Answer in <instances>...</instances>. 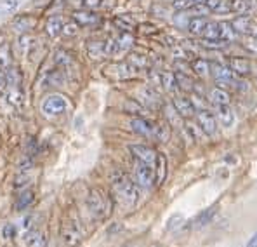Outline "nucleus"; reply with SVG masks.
<instances>
[{"mask_svg":"<svg viewBox=\"0 0 257 247\" xmlns=\"http://www.w3.org/2000/svg\"><path fill=\"white\" fill-rule=\"evenodd\" d=\"M245 247H257V231L252 235L250 238H248V242H247V245H245Z\"/></svg>","mask_w":257,"mask_h":247,"instance_id":"54","label":"nucleus"},{"mask_svg":"<svg viewBox=\"0 0 257 247\" xmlns=\"http://www.w3.org/2000/svg\"><path fill=\"white\" fill-rule=\"evenodd\" d=\"M231 26H233V30H235L238 35H252V37H254V33L257 30L254 20H252L250 16H245V14H243V16L235 18V20L231 21Z\"/></svg>","mask_w":257,"mask_h":247,"instance_id":"8","label":"nucleus"},{"mask_svg":"<svg viewBox=\"0 0 257 247\" xmlns=\"http://www.w3.org/2000/svg\"><path fill=\"white\" fill-rule=\"evenodd\" d=\"M215 212H217V207H215V206L209 207V209H205V211H202L198 216H195V219L191 221V225L195 226V228H200V226L209 225V223L212 221V218L215 216Z\"/></svg>","mask_w":257,"mask_h":247,"instance_id":"24","label":"nucleus"},{"mask_svg":"<svg viewBox=\"0 0 257 247\" xmlns=\"http://www.w3.org/2000/svg\"><path fill=\"white\" fill-rule=\"evenodd\" d=\"M212 71H214V77L217 82H235V77L236 75L233 73V70L228 66V64H214L212 66Z\"/></svg>","mask_w":257,"mask_h":247,"instance_id":"17","label":"nucleus"},{"mask_svg":"<svg viewBox=\"0 0 257 247\" xmlns=\"http://www.w3.org/2000/svg\"><path fill=\"white\" fill-rule=\"evenodd\" d=\"M61 238L68 247H77L84 240V230L77 218H70L64 221L61 228Z\"/></svg>","mask_w":257,"mask_h":247,"instance_id":"2","label":"nucleus"},{"mask_svg":"<svg viewBox=\"0 0 257 247\" xmlns=\"http://www.w3.org/2000/svg\"><path fill=\"white\" fill-rule=\"evenodd\" d=\"M217 120L222 127H231V125L235 124V113L229 108V105L217 106Z\"/></svg>","mask_w":257,"mask_h":247,"instance_id":"20","label":"nucleus"},{"mask_svg":"<svg viewBox=\"0 0 257 247\" xmlns=\"http://www.w3.org/2000/svg\"><path fill=\"white\" fill-rule=\"evenodd\" d=\"M128 150H131V153L136 157V160L145 162V164L155 167V162H157L158 153L151 146H146V144H132Z\"/></svg>","mask_w":257,"mask_h":247,"instance_id":"7","label":"nucleus"},{"mask_svg":"<svg viewBox=\"0 0 257 247\" xmlns=\"http://www.w3.org/2000/svg\"><path fill=\"white\" fill-rule=\"evenodd\" d=\"M203 4L210 13L228 14L231 11V0H203Z\"/></svg>","mask_w":257,"mask_h":247,"instance_id":"22","label":"nucleus"},{"mask_svg":"<svg viewBox=\"0 0 257 247\" xmlns=\"http://www.w3.org/2000/svg\"><path fill=\"white\" fill-rule=\"evenodd\" d=\"M127 63L131 64L134 70H138V71L146 70V68L150 66V59L146 58L145 54H139V52H132V54H128Z\"/></svg>","mask_w":257,"mask_h":247,"instance_id":"29","label":"nucleus"},{"mask_svg":"<svg viewBox=\"0 0 257 247\" xmlns=\"http://www.w3.org/2000/svg\"><path fill=\"white\" fill-rule=\"evenodd\" d=\"M139 98H141V103L146 105V106H157L158 101H160V100H158L157 91H155L153 87H150V86L143 87V89L139 91Z\"/></svg>","mask_w":257,"mask_h":247,"instance_id":"26","label":"nucleus"},{"mask_svg":"<svg viewBox=\"0 0 257 247\" xmlns=\"http://www.w3.org/2000/svg\"><path fill=\"white\" fill-rule=\"evenodd\" d=\"M25 244L28 247H47V238L42 231L30 230L25 233Z\"/></svg>","mask_w":257,"mask_h":247,"instance_id":"19","label":"nucleus"},{"mask_svg":"<svg viewBox=\"0 0 257 247\" xmlns=\"http://www.w3.org/2000/svg\"><path fill=\"white\" fill-rule=\"evenodd\" d=\"M20 47H21V52L25 54L26 52V47H30V39L26 35H23L21 37V40H20Z\"/></svg>","mask_w":257,"mask_h":247,"instance_id":"52","label":"nucleus"},{"mask_svg":"<svg viewBox=\"0 0 257 247\" xmlns=\"http://www.w3.org/2000/svg\"><path fill=\"white\" fill-rule=\"evenodd\" d=\"M73 21L78 26H96L101 21V18L96 13H92L90 9H80L73 13Z\"/></svg>","mask_w":257,"mask_h":247,"instance_id":"10","label":"nucleus"},{"mask_svg":"<svg viewBox=\"0 0 257 247\" xmlns=\"http://www.w3.org/2000/svg\"><path fill=\"white\" fill-rule=\"evenodd\" d=\"M160 86H164V89L167 91V93H176V91L179 89L176 73H172V71H162L160 73Z\"/></svg>","mask_w":257,"mask_h":247,"instance_id":"28","label":"nucleus"},{"mask_svg":"<svg viewBox=\"0 0 257 247\" xmlns=\"http://www.w3.org/2000/svg\"><path fill=\"white\" fill-rule=\"evenodd\" d=\"M87 56L94 61L106 58V44L104 40H89L87 42Z\"/></svg>","mask_w":257,"mask_h":247,"instance_id":"13","label":"nucleus"},{"mask_svg":"<svg viewBox=\"0 0 257 247\" xmlns=\"http://www.w3.org/2000/svg\"><path fill=\"white\" fill-rule=\"evenodd\" d=\"M113 188H115L116 195L123 200L128 206H134L139 200V185L134 183L128 176L123 173H115L111 178Z\"/></svg>","mask_w":257,"mask_h":247,"instance_id":"1","label":"nucleus"},{"mask_svg":"<svg viewBox=\"0 0 257 247\" xmlns=\"http://www.w3.org/2000/svg\"><path fill=\"white\" fill-rule=\"evenodd\" d=\"M200 45L202 47H207V49H221L226 45V42L222 40H212V39H203L202 42H200Z\"/></svg>","mask_w":257,"mask_h":247,"instance_id":"44","label":"nucleus"},{"mask_svg":"<svg viewBox=\"0 0 257 247\" xmlns=\"http://www.w3.org/2000/svg\"><path fill=\"white\" fill-rule=\"evenodd\" d=\"M115 45H116V56L123 54V52H127L134 45V37L128 32H122L118 37H115Z\"/></svg>","mask_w":257,"mask_h":247,"instance_id":"21","label":"nucleus"},{"mask_svg":"<svg viewBox=\"0 0 257 247\" xmlns=\"http://www.w3.org/2000/svg\"><path fill=\"white\" fill-rule=\"evenodd\" d=\"M188 20H190V18H184L183 14H177L176 20H174V21H176V25H177V26H184V28H186Z\"/></svg>","mask_w":257,"mask_h":247,"instance_id":"51","label":"nucleus"},{"mask_svg":"<svg viewBox=\"0 0 257 247\" xmlns=\"http://www.w3.org/2000/svg\"><path fill=\"white\" fill-rule=\"evenodd\" d=\"M131 129L134 132H138L139 136H145V138H153L155 136V125L148 122L146 119H143V117H134V119H131Z\"/></svg>","mask_w":257,"mask_h":247,"instance_id":"9","label":"nucleus"},{"mask_svg":"<svg viewBox=\"0 0 257 247\" xmlns=\"http://www.w3.org/2000/svg\"><path fill=\"white\" fill-rule=\"evenodd\" d=\"M209 100L210 103L215 105V106H222V105H229V94L226 93L224 89H221V87H214V89L209 91Z\"/></svg>","mask_w":257,"mask_h":247,"instance_id":"23","label":"nucleus"},{"mask_svg":"<svg viewBox=\"0 0 257 247\" xmlns=\"http://www.w3.org/2000/svg\"><path fill=\"white\" fill-rule=\"evenodd\" d=\"M157 167L158 169L155 171V181L157 183H162V181L165 180V174H167V160H165V157L162 153H158L157 155Z\"/></svg>","mask_w":257,"mask_h":247,"instance_id":"35","label":"nucleus"},{"mask_svg":"<svg viewBox=\"0 0 257 247\" xmlns=\"http://www.w3.org/2000/svg\"><path fill=\"white\" fill-rule=\"evenodd\" d=\"M209 25V21L205 20L203 16H191L188 20V25H186V30L195 37H202L203 35V30L205 26Z\"/></svg>","mask_w":257,"mask_h":247,"instance_id":"18","label":"nucleus"},{"mask_svg":"<svg viewBox=\"0 0 257 247\" xmlns=\"http://www.w3.org/2000/svg\"><path fill=\"white\" fill-rule=\"evenodd\" d=\"M0 18H2V16H0Z\"/></svg>","mask_w":257,"mask_h":247,"instance_id":"58","label":"nucleus"},{"mask_svg":"<svg viewBox=\"0 0 257 247\" xmlns=\"http://www.w3.org/2000/svg\"><path fill=\"white\" fill-rule=\"evenodd\" d=\"M134 174H136V183H138L141 188H151L155 183V169L153 166H148L145 162H139L136 164V169H134Z\"/></svg>","mask_w":257,"mask_h":247,"instance_id":"5","label":"nucleus"},{"mask_svg":"<svg viewBox=\"0 0 257 247\" xmlns=\"http://www.w3.org/2000/svg\"><path fill=\"white\" fill-rule=\"evenodd\" d=\"M63 20L59 16H51L47 20V25H45V30H47V35L56 39L63 33Z\"/></svg>","mask_w":257,"mask_h":247,"instance_id":"25","label":"nucleus"},{"mask_svg":"<svg viewBox=\"0 0 257 247\" xmlns=\"http://www.w3.org/2000/svg\"><path fill=\"white\" fill-rule=\"evenodd\" d=\"M18 233V228L16 225H13V223H7V225L2 226V237L6 238V240H13L14 237H16Z\"/></svg>","mask_w":257,"mask_h":247,"instance_id":"42","label":"nucleus"},{"mask_svg":"<svg viewBox=\"0 0 257 247\" xmlns=\"http://www.w3.org/2000/svg\"><path fill=\"white\" fill-rule=\"evenodd\" d=\"M196 122H198L200 129L205 134L214 136L217 132V119H215V115L210 113L209 110H198L196 112Z\"/></svg>","mask_w":257,"mask_h":247,"instance_id":"6","label":"nucleus"},{"mask_svg":"<svg viewBox=\"0 0 257 247\" xmlns=\"http://www.w3.org/2000/svg\"><path fill=\"white\" fill-rule=\"evenodd\" d=\"M174 108L177 110V113H179L181 117H184V119H190L196 113L195 106H193L191 100H188V98H183V96H177L176 100L172 101Z\"/></svg>","mask_w":257,"mask_h":247,"instance_id":"16","label":"nucleus"},{"mask_svg":"<svg viewBox=\"0 0 257 247\" xmlns=\"http://www.w3.org/2000/svg\"><path fill=\"white\" fill-rule=\"evenodd\" d=\"M82 6L85 7V9H97V7L103 6V0H82Z\"/></svg>","mask_w":257,"mask_h":247,"instance_id":"50","label":"nucleus"},{"mask_svg":"<svg viewBox=\"0 0 257 247\" xmlns=\"http://www.w3.org/2000/svg\"><path fill=\"white\" fill-rule=\"evenodd\" d=\"M191 70L195 71L198 77H207V75H209V71H210V63L207 61V59L198 58V59H195V61L191 63Z\"/></svg>","mask_w":257,"mask_h":247,"instance_id":"36","label":"nucleus"},{"mask_svg":"<svg viewBox=\"0 0 257 247\" xmlns=\"http://www.w3.org/2000/svg\"><path fill=\"white\" fill-rule=\"evenodd\" d=\"M6 77H7V84H11L13 87H18L21 82V75H20V70L18 68H9L6 71Z\"/></svg>","mask_w":257,"mask_h":247,"instance_id":"38","label":"nucleus"},{"mask_svg":"<svg viewBox=\"0 0 257 247\" xmlns=\"http://www.w3.org/2000/svg\"><path fill=\"white\" fill-rule=\"evenodd\" d=\"M7 98H9V101L13 105H21L23 94L20 93V89H18V87H13V89L9 91V94H7Z\"/></svg>","mask_w":257,"mask_h":247,"instance_id":"45","label":"nucleus"},{"mask_svg":"<svg viewBox=\"0 0 257 247\" xmlns=\"http://www.w3.org/2000/svg\"><path fill=\"white\" fill-rule=\"evenodd\" d=\"M68 108V101L63 94H51L44 100L42 110L45 115H61L64 110Z\"/></svg>","mask_w":257,"mask_h":247,"instance_id":"4","label":"nucleus"},{"mask_svg":"<svg viewBox=\"0 0 257 247\" xmlns=\"http://www.w3.org/2000/svg\"><path fill=\"white\" fill-rule=\"evenodd\" d=\"M193 6V4L190 2V0H174L172 2V7L177 11H188L190 7Z\"/></svg>","mask_w":257,"mask_h":247,"instance_id":"48","label":"nucleus"},{"mask_svg":"<svg viewBox=\"0 0 257 247\" xmlns=\"http://www.w3.org/2000/svg\"><path fill=\"white\" fill-rule=\"evenodd\" d=\"M255 4L257 0H231V11L240 14H247L254 9Z\"/></svg>","mask_w":257,"mask_h":247,"instance_id":"31","label":"nucleus"},{"mask_svg":"<svg viewBox=\"0 0 257 247\" xmlns=\"http://www.w3.org/2000/svg\"><path fill=\"white\" fill-rule=\"evenodd\" d=\"M165 112H167V120L171 125H179L181 124V115L177 113V110L174 108V105L165 106Z\"/></svg>","mask_w":257,"mask_h":247,"instance_id":"40","label":"nucleus"},{"mask_svg":"<svg viewBox=\"0 0 257 247\" xmlns=\"http://www.w3.org/2000/svg\"><path fill=\"white\" fill-rule=\"evenodd\" d=\"M63 33L68 37H75L78 33V25L75 23V25H64L63 26Z\"/></svg>","mask_w":257,"mask_h":247,"instance_id":"49","label":"nucleus"},{"mask_svg":"<svg viewBox=\"0 0 257 247\" xmlns=\"http://www.w3.org/2000/svg\"><path fill=\"white\" fill-rule=\"evenodd\" d=\"M176 78H177V86L181 89H191V80L184 73H176Z\"/></svg>","mask_w":257,"mask_h":247,"instance_id":"47","label":"nucleus"},{"mask_svg":"<svg viewBox=\"0 0 257 247\" xmlns=\"http://www.w3.org/2000/svg\"><path fill=\"white\" fill-rule=\"evenodd\" d=\"M181 225H184V218L181 214H174L171 219H169V223H167V230L169 231H176V230H179Z\"/></svg>","mask_w":257,"mask_h":247,"instance_id":"41","label":"nucleus"},{"mask_svg":"<svg viewBox=\"0 0 257 247\" xmlns=\"http://www.w3.org/2000/svg\"><path fill=\"white\" fill-rule=\"evenodd\" d=\"M87 209L96 219H103L108 214V200L101 190H90L87 195Z\"/></svg>","mask_w":257,"mask_h":247,"instance_id":"3","label":"nucleus"},{"mask_svg":"<svg viewBox=\"0 0 257 247\" xmlns=\"http://www.w3.org/2000/svg\"><path fill=\"white\" fill-rule=\"evenodd\" d=\"M33 202H35V193H33L32 190H25L16 199V209L18 211H26Z\"/></svg>","mask_w":257,"mask_h":247,"instance_id":"30","label":"nucleus"},{"mask_svg":"<svg viewBox=\"0 0 257 247\" xmlns=\"http://www.w3.org/2000/svg\"><path fill=\"white\" fill-rule=\"evenodd\" d=\"M11 63V47L9 44H2L0 45V66L6 68Z\"/></svg>","mask_w":257,"mask_h":247,"instance_id":"39","label":"nucleus"},{"mask_svg":"<svg viewBox=\"0 0 257 247\" xmlns=\"http://www.w3.org/2000/svg\"><path fill=\"white\" fill-rule=\"evenodd\" d=\"M125 110H127V112H131V113H139V115L145 112L143 105H139L138 101H134V100H128L127 101V103H125Z\"/></svg>","mask_w":257,"mask_h":247,"instance_id":"46","label":"nucleus"},{"mask_svg":"<svg viewBox=\"0 0 257 247\" xmlns=\"http://www.w3.org/2000/svg\"><path fill=\"white\" fill-rule=\"evenodd\" d=\"M7 86V77H6V70H4L2 66H0V89H4V87Z\"/></svg>","mask_w":257,"mask_h":247,"instance_id":"53","label":"nucleus"},{"mask_svg":"<svg viewBox=\"0 0 257 247\" xmlns=\"http://www.w3.org/2000/svg\"><path fill=\"white\" fill-rule=\"evenodd\" d=\"M37 25V20L33 16H16L13 21V30L20 35H25L30 30H33Z\"/></svg>","mask_w":257,"mask_h":247,"instance_id":"15","label":"nucleus"},{"mask_svg":"<svg viewBox=\"0 0 257 247\" xmlns=\"http://www.w3.org/2000/svg\"><path fill=\"white\" fill-rule=\"evenodd\" d=\"M228 66L231 68L233 73L238 75V77H245V75H248L252 71V63L247 58H240V56L229 58Z\"/></svg>","mask_w":257,"mask_h":247,"instance_id":"11","label":"nucleus"},{"mask_svg":"<svg viewBox=\"0 0 257 247\" xmlns=\"http://www.w3.org/2000/svg\"><path fill=\"white\" fill-rule=\"evenodd\" d=\"M203 39H212V40H221L219 39V21L217 23H210L205 26V30H203Z\"/></svg>","mask_w":257,"mask_h":247,"instance_id":"37","label":"nucleus"},{"mask_svg":"<svg viewBox=\"0 0 257 247\" xmlns=\"http://www.w3.org/2000/svg\"><path fill=\"white\" fill-rule=\"evenodd\" d=\"M190 2L193 4V6H195V4H200V2H203V0H190Z\"/></svg>","mask_w":257,"mask_h":247,"instance_id":"55","label":"nucleus"},{"mask_svg":"<svg viewBox=\"0 0 257 247\" xmlns=\"http://www.w3.org/2000/svg\"><path fill=\"white\" fill-rule=\"evenodd\" d=\"M54 63H56V66H58V68H63V70H64V68H68V66H71V64H73V58H71L70 52L59 49V51L54 52Z\"/></svg>","mask_w":257,"mask_h":247,"instance_id":"34","label":"nucleus"},{"mask_svg":"<svg viewBox=\"0 0 257 247\" xmlns=\"http://www.w3.org/2000/svg\"><path fill=\"white\" fill-rule=\"evenodd\" d=\"M236 37H238V33L235 32V30H233L231 23H228V21H219V39L228 44V42L236 40Z\"/></svg>","mask_w":257,"mask_h":247,"instance_id":"27","label":"nucleus"},{"mask_svg":"<svg viewBox=\"0 0 257 247\" xmlns=\"http://www.w3.org/2000/svg\"><path fill=\"white\" fill-rule=\"evenodd\" d=\"M254 39L257 40V30H255V33H254Z\"/></svg>","mask_w":257,"mask_h":247,"instance_id":"56","label":"nucleus"},{"mask_svg":"<svg viewBox=\"0 0 257 247\" xmlns=\"http://www.w3.org/2000/svg\"><path fill=\"white\" fill-rule=\"evenodd\" d=\"M113 25L118 30H122V32H128V33L136 28V21L132 20L131 16H125V14H123V16H116L115 20H113Z\"/></svg>","mask_w":257,"mask_h":247,"instance_id":"33","label":"nucleus"},{"mask_svg":"<svg viewBox=\"0 0 257 247\" xmlns=\"http://www.w3.org/2000/svg\"><path fill=\"white\" fill-rule=\"evenodd\" d=\"M155 138H158L160 141H167L169 139V125H155Z\"/></svg>","mask_w":257,"mask_h":247,"instance_id":"43","label":"nucleus"},{"mask_svg":"<svg viewBox=\"0 0 257 247\" xmlns=\"http://www.w3.org/2000/svg\"><path fill=\"white\" fill-rule=\"evenodd\" d=\"M66 84V73L63 68H56L45 73L44 77V87H63Z\"/></svg>","mask_w":257,"mask_h":247,"instance_id":"14","label":"nucleus"},{"mask_svg":"<svg viewBox=\"0 0 257 247\" xmlns=\"http://www.w3.org/2000/svg\"><path fill=\"white\" fill-rule=\"evenodd\" d=\"M122 247H132V245H128V244H127V245H122Z\"/></svg>","mask_w":257,"mask_h":247,"instance_id":"57","label":"nucleus"},{"mask_svg":"<svg viewBox=\"0 0 257 247\" xmlns=\"http://www.w3.org/2000/svg\"><path fill=\"white\" fill-rule=\"evenodd\" d=\"M23 2H25V0H2V2H0V16L14 14L21 7Z\"/></svg>","mask_w":257,"mask_h":247,"instance_id":"32","label":"nucleus"},{"mask_svg":"<svg viewBox=\"0 0 257 247\" xmlns=\"http://www.w3.org/2000/svg\"><path fill=\"white\" fill-rule=\"evenodd\" d=\"M106 71H109L111 75H115V77L120 78V80H125V78L134 77L138 70H134L127 61H122V63H115V64H111V66H108Z\"/></svg>","mask_w":257,"mask_h":247,"instance_id":"12","label":"nucleus"}]
</instances>
